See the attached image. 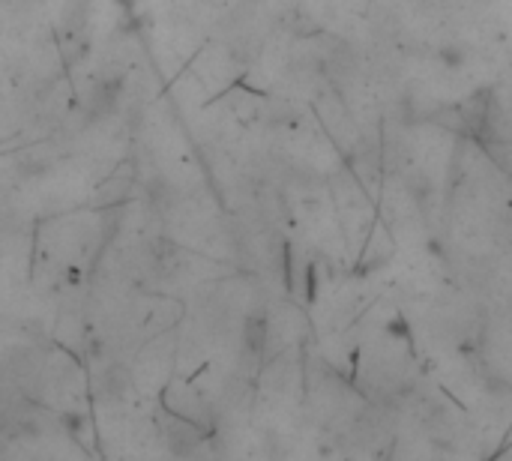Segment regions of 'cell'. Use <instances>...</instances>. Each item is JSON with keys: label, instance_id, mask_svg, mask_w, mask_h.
Instances as JSON below:
<instances>
[{"label": "cell", "instance_id": "obj_1", "mask_svg": "<svg viewBox=\"0 0 512 461\" xmlns=\"http://www.w3.org/2000/svg\"><path fill=\"white\" fill-rule=\"evenodd\" d=\"M120 96V81H99L90 90V111L93 114H108L114 111V102Z\"/></svg>", "mask_w": 512, "mask_h": 461}, {"label": "cell", "instance_id": "obj_2", "mask_svg": "<svg viewBox=\"0 0 512 461\" xmlns=\"http://www.w3.org/2000/svg\"><path fill=\"white\" fill-rule=\"evenodd\" d=\"M264 342H267V318L264 315H252L246 321V351L261 354Z\"/></svg>", "mask_w": 512, "mask_h": 461}, {"label": "cell", "instance_id": "obj_3", "mask_svg": "<svg viewBox=\"0 0 512 461\" xmlns=\"http://www.w3.org/2000/svg\"><path fill=\"white\" fill-rule=\"evenodd\" d=\"M123 387H126V375L120 372V378H117V369H114V372L108 375V390H111V393H123Z\"/></svg>", "mask_w": 512, "mask_h": 461}]
</instances>
